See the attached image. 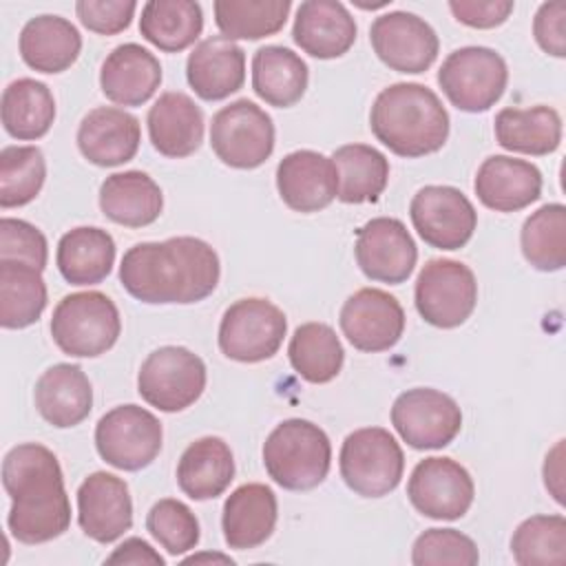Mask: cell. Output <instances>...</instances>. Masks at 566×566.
Instances as JSON below:
<instances>
[{"label":"cell","mask_w":566,"mask_h":566,"mask_svg":"<svg viewBox=\"0 0 566 566\" xmlns=\"http://www.w3.org/2000/svg\"><path fill=\"white\" fill-rule=\"evenodd\" d=\"M142 142L139 119L115 106H97L84 115L77 128V148L95 166L113 168L130 161Z\"/></svg>","instance_id":"21"},{"label":"cell","mask_w":566,"mask_h":566,"mask_svg":"<svg viewBox=\"0 0 566 566\" xmlns=\"http://www.w3.org/2000/svg\"><path fill=\"white\" fill-rule=\"evenodd\" d=\"M203 360L181 345H166L146 356L137 374L139 396L155 409L175 413L195 405L206 389Z\"/></svg>","instance_id":"8"},{"label":"cell","mask_w":566,"mask_h":566,"mask_svg":"<svg viewBox=\"0 0 566 566\" xmlns=\"http://www.w3.org/2000/svg\"><path fill=\"white\" fill-rule=\"evenodd\" d=\"M55 119V99L44 82L33 77L13 80L2 93V126L20 139L31 142L49 133Z\"/></svg>","instance_id":"36"},{"label":"cell","mask_w":566,"mask_h":566,"mask_svg":"<svg viewBox=\"0 0 566 566\" xmlns=\"http://www.w3.org/2000/svg\"><path fill=\"white\" fill-rule=\"evenodd\" d=\"M161 84L159 60L142 44L126 42L115 46L99 71L102 93L122 106L146 104Z\"/></svg>","instance_id":"26"},{"label":"cell","mask_w":566,"mask_h":566,"mask_svg":"<svg viewBox=\"0 0 566 566\" xmlns=\"http://www.w3.org/2000/svg\"><path fill=\"white\" fill-rule=\"evenodd\" d=\"M345 338L360 352H387L405 332V310L396 296L378 287L354 292L338 316Z\"/></svg>","instance_id":"18"},{"label":"cell","mask_w":566,"mask_h":566,"mask_svg":"<svg viewBox=\"0 0 566 566\" xmlns=\"http://www.w3.org/2000/svg\"><path fill=\"white\" fill-rule=\"evenodd\" d=\"M122 332L117 305L102 292L66 294L53 310L51 336L55 345L75 358H95L108 352Z\"/></svg>","instance_id":"5"},{"label":"cell","mask_w":566,"mask_h":566,"mask_svg":"<svg viewBox=\"0 0 566 566\" xmlns=\"http://www.w3.org/2000/svg\"><path fill=\"white\" fill-rule=\"evenodd\" d=\"M210 146L230 168H259L274 150L272 117L254 102L237 99L212 115Z\"/></svg>","instance_id":"10"},{"label":"cell","mask_w":566,"mask_h":566,"mask_svg":"<svg viewBox=\"0 0 566 566\" xmlns=\"http://www.w3.org/2000/svg\"><path fill=\"white\" fill-rule=\"evenodd\" d=\"M263 464L279 486L287 491H310L329 473V438L310 420H283L263 442Z\"/></svg>","instance_id":"4"},{"label":"cell","mask_w":566,"mask_h":566,"mask_svg":"<svg viewBox=\"0 0 566 566\" xmlns=\"http://www.w3.org/2000/svg\"><path fill=\"white\" fill-rule=\"evenodd\" d=\"M495 139L511 153L542 157L562 144V117L551 106L502 108L495 115Z\"/></svg>","instance_id":"34"},{"label":"cell","mask_w":566,"mask_h":566,"mask_svg":"<svg viewBox=\"0 0 566 566\" xmlns=\"http://www.w3.org/2000/svg\"><path fill=\"white\" fill-rule=\"evenodd\" d=\"M409 217L420 239L438 250H460L478 226L473 203L453 186H424L409 206Z\"/></svg>","instance_id":"14"},{"label":"cell","mask_w":566,"mask_h":566,"mask_svg":"<svg viewBox=\"0 0 566 566\" xmlns=\"http://www.w3.org/2000/svg\"><path fill=\"white\" fill-rule=\"evenodd\" d=\"M46 179L44 155L38 146H4L0 150V206L31 203Z\"/></svg>","instance_id":"42"},{"label":"cell","mask_w":566,"mask_h":566,"mask_svg":"<svg viewBox=\"0 0 566 566\" xmlns=\"http://www.w3.org/2000/svg\"><path fill=\"white\" fill-rule=\"evenodd\" d=\"M38 413L57 429H69L88 418L93 409V389L84 369L73 363L49 367L33 391Z\"/></svg>","instance_id":"28"},{"label":"cell","mask_w":566,"mask_h":566,"mask_svg":"<svg viewBox=\"0 0 566 566\" xmlns=\"http://www.w3.org/2000/svg\"><path fill=\"white\" fill-rule=\"evenodd\" d=\"M480 559L475 542L455 528H429L416 537L411 562L416 566H475Z\"/></svg>","instance_id":"45"},{"label":"cell","mask_w":566,"mask_h":566,"mask_svg":"<svg viewBox=\"0 0 566 566\" xmlns=\"http://www.w3.org/2000/svg\"><path fill=\"white\" fill-rule=\"evenodd\" d=\"M562 449H564V440L557 442V447L546 455V462H544V484L559 504L564 502V493H562V475H564V471H562Z\"/></svg>","instance_id":"51"},{"label":"cell","mask_w":566,"mask_h":566,"mask_svg":"<svg viewBox=\"0 0 566 566\" xmlns=\"http://www.w3.org/2000/svg\"><path fill=\"white\" fill-rule=\"evenodd\" d=\"M338 172V199L343 203L376 201L389 181L387 157L367 144H345L334 150Z\"/></svg>","instance_id":"37"},{"label":"cell","mask_w":566,"mask_h":566,"mask_svg":"<svg viewBox=\"0 0 566 566\" xmlns=\"http://www.w3.org/2000/svg\"><path fill=\"white\" fill-rule=\"evenodd\" d=\"M391 424L413 449H442L460 433L462 411L449 394L416 387L394 400Z\"/></svg>","instance_id":"13"},{"label":"cell","mask_w":566,"mask_h":566,"mask_svg":"<svg viewBox=\"0 0 566 566\" xmlns=\"http://www.w3.org/2000/svg\"><path fill=\"white\" fill-rule=\"evenodd\" d=\"M524 259L542 272H557L566 265V208L546 203L526 217L520 234Z\"/></svg>","instance_id":"41"},{"label":"cell","mask_w":566,"mask_h":566,"mask_svg":"<svg viewBox=\"0 0 566 566\" xmlns=\"http://www.w3.org/2000/svg\"><path fill=\"white\" fill-rule=\"evenodd\" d=\"M46 301V283L40 270L20 261H0V325L4 329L33 325Z\"/></svg>","instance_id":"38"},{"label":"cell","mask_w":566,"mask_h":566,"mask_svg":"<svg viewBox=\"0 0 566 566\" xmlns=\"http://www.w3.org/2000/svg\"><path fill=\"white\" fill-rule=\"evenodd\" d=\"M511 553L520 566H544L566 562L564 515H531L511 537Z\"/></svg>","instance_id":"43"},{"label":"cell","mask_w":566,"mask_h":566,"mask_svg":"<svg viewBox=\"0 0 566 566\" xmlns=\"http://www.w3.org/2000/svg\"><path fill=\"white\" fill-rule=\"evenodd\" d=\"M287 356L294 371L314 385L334 380L345 360L340 338L327 323H303L294 329Z\"/></svg>","instance_id":"39"},{"label":"cell","mask_w":566,"mask_h":566,"mask_svg":"<svg viewBox=\"0 0 566 566\" xmlns=\"http://www.w3.org/2000/svg\"><path fill=\"white\" fill-rule=\"evenodd\" d=\"M369 128L394 155L413 159L438 153L444 146L449 113L424 84L396 82L374 99Z\"/></svg>","instance_id":"3"},{"label":"cell","mask_w":566,"mask_h":566,"mask_svg":"<svg viewBox=\"0 0 566 566\" xmlns=\"http://www.w3.org/2000/svg\"><path fill=\"white\" fill-rule=\"evenodd\" d=\"M542 172L535 164L493 155L478 168L473 188L482 206L495 212H517L542 195Z\"/></svg>","instance_id":"22"},{"label":"cell","mask_w":566,"mask_h":566,"mask_svg":"<svg viewBox=\"0 0 566 566\" xmlns=\"http://www.w3.org/2000/svg\"><path fill=\"white\" fill-rule=\"evenodd\" d=\"M234 478V458L226 440L206 436L186 447L177 464V484L190 500L219 497Z\"/></svg>","instance_id":"31"},{"label":"cell","mask_w":566,"mask_h":566,"mask_svg":"<svg viewBox=\"0 0 566 566\" xmlns=\"http://www.w3.org/2000/svg\"><path fill=\"white\" fill-rule=\"evenodd\" d=\"M416 310L433 327L462 325L475 310L478 281L469 265L453 259H431L416 279Z\"/></svg>","instance_id":"11"},{"label":"cell","mask_w":566,"mask_h":566,"mask_svg":"<svg viewBox=\"0 0 566 566\" xmlns=\"http://www.w3.org/2000/svg\"><path fill=\"white\" fill-rule=\"evenodd\" d=\"M533 35L542 51L555 57L566 55V2H544L533 20Z\"/></svg>","instance_id":"48"},{"label":"cell","mask_w":566,"mask_h":566,"mask_svg":"<svg viewBox=\"0 0 566 566\" xmlns=\"http://www.w3.org/2000/svg\"><path fill=\"white\" fill-rule=\"evenodd\" d=\"M407 495L424 517L458 520L471 509L475 484L460 462L451 458H424L409 475Z\"/></svg>","instance_id":"15"},{"label":"cell","mask_w":566,"mask_h":566,"mask_svg":"<svg viewBox=\"0 0 566 566\" xmlns=\"http://www.w3.org/2000/svg\"><path fill=\"white\" fill-rule=\"evenodd\" d=\"M186 80L201 99H226L245 82V53L223 35L206 38L188 55Z\"/></svg>","instance_id":"23"},{"label":"cell","mask_w":566,"mask_h":566,"mask_svg":"<svg viewBox=\"0 0 566 566\" xmlns=\"http://www.w3.org/2000/svg\"><path fill=\"white\" fill-rule=\"evenodd\" d=\"M221 265L214 248L197 237H172L128 248L119 263L124 290L148 305H190L210 296Z\"/></svg>","instance_id":"1"},{"label":"cell","mask_w":566,"mask_h":566,"mask_svg":"<svg viewBox=\"0 0 566 566\" xmlns=\"http://www.w3.org/2000/svg\"><path fill=\"white\" fill-rule=\"evenodd\" d=\"M356 263L378 283H405L418 261V248L400 219L376 217L356 232Z\"/></svg>","instance_id":"17"},{"label":"cell","mask_w":566,"mask_h":566,"mask_svg":"<svg viewBox=\"0 0 566 566\" xmlns=\"http://www.w3.org/2000/svg\"><path fill=\"white\" fill-rule=\"evenodd\" d=\"M292 38L307 55L332 60L356 42V22L343 2L305 0L296 9Z\"/></svg>","instance_id":"24"},{"label":"cell","mask_w":566,"mask_h":566,"mask_svg":"<svg viewBox=\"0 0 566 566\" xmlns=\"http://www.w3.org/2000/svg\"><path fill=\"white\" fill-rule=\"evenodd\" d=\"M161 422L139 405H119L95 424L99 458L122 471L148 467L161 451Z\"/></svg>","instance_id":"12"},{"label":"cell","mask_w":566,"mask_h":566,"mask_svg":"<svg viewBox=\"0 0 566 566\" xmlns=\"http://www.w3.org/2000/svg\"><path fill=\"white\" fill-rule=\"evenodd\" d=\"M2 486L11 497L7 524L22 544H44L71 526V502L62 467L38 442L13 447L2 460Z\"/></svg>","instance_id":"2"},{"label":"cell","mask_w":566,"mask_h":566,"mask_svg":"<svg viewBox=\"0 0 566 566\" xmlns=\"http://www.w3.org/2000/svg\"><path fill=\"white\" fill-rule=\"evenodd\" d=\"M0 261H20L35 270H44L49 261L46 237L29 221L0 219Z\"/></svg>","instance_id":"46"},{"label":"cell","mask_w":566,"mask_h":566,"mask_svg":"<svg viewBox=\"0 0 566 566\" xmlns=\"http://www.w3.org/2000/svg\"><path fill=\"white\" fill-rule=\"evenodd\" d=\"M511 0H451L453 18L473 29H493L509 20L513 13Z\"/></svg>","instance_id":"49"},{"label":"cell","mask_w":566,"mask_h":566,"mask_svg":"<svg viewBox=\"0 0 566 566\" xmlns=\"http://www.w3.org/2000/svg\"><path fill=\"white\" fill-rule=\"evenodd\" d=\"M146 528L170 555H184L199 544V522L195 513L175 497H164L150 506Z\"/></svg>","instance_id":"44"},{"label":"cell","mask_w":566,"mask_h":566,"mask_svg":"<svg viewBox=\"0 0 566 566\" xmlns=\"http://www.w3.org/2000/svg\"><path fill=\"white\" fill-rule=\"evenodd\" d=\"M307 64L287 46L268 44L252 57V88L270 106H294L307 88Z\"/></svg>","instance_id":"33"},{"label":"cell","mask_w":566,"mask_h":566,"mask_svg":"<svg viewBox=\"0 0 566 566\" xmlns=\"http://www.w3.org/2000/svg\"><path fill=\"white\" fill-rule=\"evenodd\" d=\"M279 517L276 495L268 484L248 482L234 489L223 502L221 528L230 548L248 551L270 539Z\"/></svg>","instance_id":"25"},{"label":"cell","mask_w":566,"mask_h":566,"mask_svg":"<svg viewBox=\"0 0 566 566\" xmlns=\"http://www.w3.org/2000/svg\"><path fill=\"white\" fill-rule=\"evenodd\" d=\"M338 467L340 478L356 495L382 497L400 484L405 455L387 429L365 427L343 440Z\"/></svg>","instance_id":"6"},{"label":"cell","mask_w":566,"mask_h":566,"mask_svg":"<svg viewBox=\"0 0 566 566\" xmlns=\"http://www.w3.org/2000/svg\"><path fill=\"white\" fill-rule=\"evenodd\" d=\"M55 263L71 285L102 283L115 263L113 237L95 226H80L62 234Z\"/></svg>","instance_id":"32"},{"label":"cell","mask_w":566,"mask_h":566,"mask_svg":"<svg viewBox=\"0 0 566 566\" xmlns=\"http://www.w3.org/2000/svg\"><path fill=\"white\" fill-rule=\"evenodd\" d=\"M135 0H77L75 13L80 22L99 35H115L128 29L135 15Z\"/></svg>","instance_id":"47"},{"label":"cell","mask_w":566,"mask_h":566,"mask_svg":"<svg viewBox=\"0 0 566 566\" xmlns=\"http://www.w3.org/2000/svg\"><path fill=\"white\" fill-rule=\"evenodd\" d=\"M287 318L268 298H241L232 303L219 323V349L237 363H261L283 345Z\"/></svg>","instance_id":"9"},{"label":"cell","mask_w":566,"mask_h":566,"mask_svg":"<svg viewBox=\"0 0 566 566\" xmlns=\"http://www.w3.org/2000/svg\"><path fill=\"white\" fill-rule=\"evenodd\" d=\"M106 564H133V566L153 564V566H164L166 559L148 542H144L142 537H128L106 557Z\"/></svg>","instance_id":"50"},{"label":"cell","mask_w":566,"mask_h":566,"mask_svg":"<svg viewBox=\"0 0 566 566\" xmlns=\"http://www.w3.org/2000/svg\"><path fill=\"white\" fill-rule=\"evenodd\" d=\"M290 0H217L214 22L228 40H261L283 29Z\"/></svg>","instance_id":"40"},{"label":"cell","mask_w":566,"mask_h":566,"mask_svg":"<svg viewBox=\"0 0 566 566\" xmlns=\"http://www.w3.org/2000/svg\"><path fill=\"white\" fill-rule=\"evenodd\" d=\"M369 42L378 60L398 73H424L440 49L433 27L409 11L378 15L369 29Z\"/></svg>","instance_id":"16"},{"label":"cell","mask_w":566,"mask_h":566,"mask_svg":"<svg viewBox=\"0 0 566 566\" xmlns=\"http://www.w3.org/2000/svg\"><path fill=\"white\" fill-rule=\"evenodd\" d=\"M164 208L161 188L142 170H126L106 177L99 186V210L113 223L144 228L159 219Z\"/></svg>","instance_id":"29"},{"label":"cell","mask_w":566,"mask_h":566,"mask_svg":"<svg viewBox=\"0 0 566 566\" xmlns=\"http://www.w3.org/2000/svg\"><path fill=\"white\" fill-rule=\"evenodd\" d=\"M203 559H217V562H223V564H234L230 557L226 555H192L186 559V564H195V562H203Z\"/></svg>","instance_id":"52"},{"label":"cell","mask_w":566,"mask_h":566,"mask_svg":"<svg viewBox=\"0 0 566 566\" xmlns=\"http://www.w3.org/2000/svg\"><path fill=\"white\" fill-rule=\"evenodd\" d=\"M77 522L86 537L111 544L133 526L128 484L106 471L91 473L77 489Z\"/></svg>","instance_id":"19"},{"label":"cell","mask_w":566,"mask_h":566,"mask_svg":"<svg viewBox=\"0 0 566 566\" xmlns=\"http://www.w3.org/2000/svg\"><path fill=\"white\" fill-rule=\"evenodd\" d=\"M203 31V11L195 0H148L142 7L139 33L164 53H179Z\"/></svg>","instance_id":"35"},{"label":"cell","mask_w":566,"mask_h":566,"mask_svg":"<svg viewBox=\"0 0 566 566\" xmlns=\"http://www.w3.org/2000/svg\"><path fill=\"white\" fill-rule=\"evenodd\" d=\"M509 69L504 57L489 46H462L449 53L438 71L447 99L464 113H484L504 95Z\"/></svg>","instance_id":"7"},{"label":"cell","mask_w":566,"mask_h":566,"mask_svg":"<svg viewBox=\"0 0 566 566\" xmlns=\"http://www.w3.org/2000/svg\"><path fill=\"white\" fill-rule=\"evenodd\" d=\"M276 188L294 212H318L338 195V172L332 157L316 150H294L276 166Z\"/></svg>","instance_id":"20"},{"label":"cell","mask_w":566,"mask_h":566,"mask_svg":"<svg viewBox=\"0 0 566 566\" xmlns=\"http://www.w3.org/2000/svg\"><path fill=\"white\" fill-rule=\"evenodd\" d=\"M146 124L153 148L170 159L192 155L203 142V113L181 91L161 93L150 106Z\"/></svg>","instance_id":"27"},{"label":"cell","mask_w":566,"mask_h":566,"mask_svg":"<svg viewBox=\"0 0 566 566\" xmlns=\"http://www.w3.org/2000/svg\"><path fill=\"white\" fill-rule=\"evenodd\" d=\"M82 35L62 15H35L20 31V55L40 73H62L80 57Z\"/></svg>","instance_id":"30"}]
</instances>
